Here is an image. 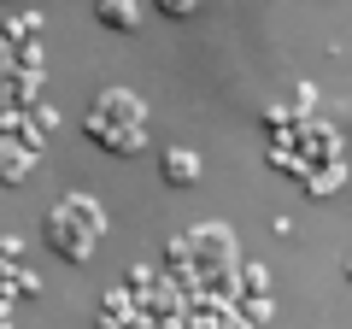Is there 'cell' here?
I'll use <instances>...</instances> for the list:
<instances>
[{
	"mask_svg": "<svg viewBox=\"0 0 352 329\" xmlns=\"http://www.w3.org/2000/svg\"><path fill=\"white\" fill-rule=\"evenodd\" d=\"M164 12H194V6H200V0H159Z\"/></svg>",
	"mask_w": 352,
	"mask_h": 329,
	"instance_id": "obj_3",
	"label": "cell"
},
{
	"mask_svg": "<svg viewBox=\"0 0 352 329\" xmlns=\"http://www.w3.org/2000/svg\"><path fill=\"white\" fill-rule=\"evenodd\" d=\"M100 12V24H118V30H135V0H100L94 6Z\"/></svg>",
	"mask_w": 352,
	"mask_h": 329,
	"instance_id": "obj_2",
	"label": "cell"
},
{
	"mask_svg": "<svg viewBox=\"0 0 352 329\" xmlns=\"http://www.w3.org/2000/svg\"><path fill=\"white\" fill-rule=\"evenodd\" d=\"M164 171H170V182H176V189H188V182L200 177V159H194L188 147H176L170 159H164Z\"/></svg>",
	"mask_w": 352,
	"mask_h": 329,
	"instance_id": "obj_1",
	"label": "cell"
}]
</instances>
